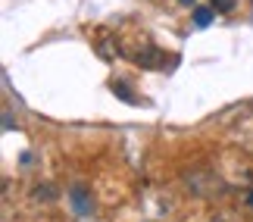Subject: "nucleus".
<instances>
[{"instance_id":"nucleus-1","label":"nucleus","mask_w":253,"mask_h":222,"mask_svg":"<svg viewBox=\"0 0 253 222\" xmlns=\"http://www.w3.org/2000/svg\"><path fill=\"white\" fill-rule=\"evenodd\" d=\"M69 204H72V210H75V216H87V213H91V194H87V188L75 185V188L69 191Z\"/></svg>"},{"instance_id":"nucleus-2","label":"nucleus","mask_w":253,"mask_h":222,"mask_svg":"<svg viewBox=\"0 0 253 222\" xmlns=\"http://www.w3.org/2000/svg\"><path fill=\"white\" fill-rule=\"evenodd\" d=\"M212 22V6H194V25L207 28Z\"/></svg>"},{"instance_id":"nucleus-3","label":"nucleus","mask_w":253,"mask_h":222,"mask_svg":"<svg viewBox=\"0 0 253 222\" xmlns=\"http://www.w3.org/2000/svg\"><path fill=\"white\" fill-rule=\"evenodd\" d=\"M53 197H56L53 185H38L35 188V200H53Z\"/></svg>"},{"instance_id":"nucleus-4","label":"nucleus","mask_w":253,"mask_h":222,"mask_svg":"<svg viewBox=\"0 0 253 222\" xmlns=\"http://www.w3.org/2000/svg\"><path fill=\"white\" fill-rule=\"evenodd\" d=\"M210 3H212L216 13H231V9L238 6V0H210Z\"/></svg>"},{"instance_id":"nucleus-5","label":"nucleus","mask_w":253,"mask_h":222,"mask_svg":"<svg viewBox=\"0 0 253 222\" xmlns=\"http://www.w3.org/2000/svg\"><path fill=\"white\" fill-rule=\"evenodd\" d=\"M181 3H184V6H191V3H194V0H181Z\"/></svg>"},{"instance_id":"nucleus-6","label":"nucleus","mask_w":253,"mask_h":222,"mask_svg":"<svg viewBox=\"0 0 253 222\" xmlns=\"http://www.w3.org/2000/svg\"><path fill=\"white\" fill-rule=\"evenodd\" d=\"M247 204H250V207H253V194H250V197H247Z\"/></svg>"}]
</instances>
